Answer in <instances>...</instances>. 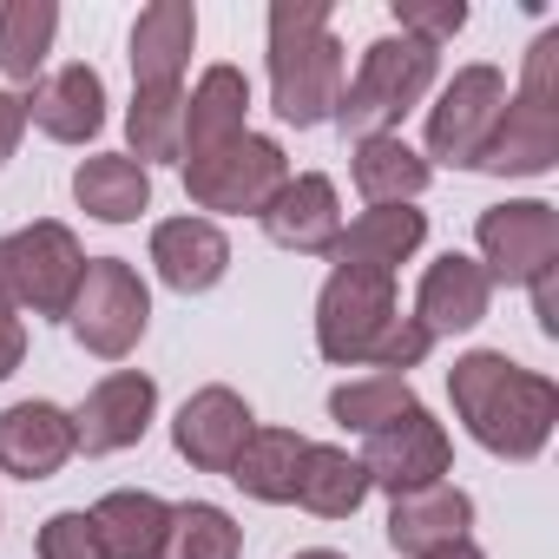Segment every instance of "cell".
Wrapping results in <instances>:
<instances>
[{"label": "cell", "mask_w": 559, "mask_h": 559, "mask_svg": "<svg viewBox=\"0 0 559 559\" xmlns=\"http://www.w3.org/2000/svg\"><path fill=\"white\" fill-rule=\"evenodd\" d=\"M448 395H454V415L461 428L500 454V461H533L546 441H552V421H559V389L539 376V369H520L507 349H474L448 369Z\"/></svg>", "instance_id": "6da1fadb"}, {"label": "cell", "mask_w": 559, "mask_h": 559, "mask_svg": "<svg viewBox=\"0 0 559 559\" xmlns=\"http://www.w3.org/2000/svg\"><path fill=\"white\" fill-rule=\"evenodd\" d=\"M343 99V40L330 34L323 0H276L270 8V106L284 126L310 132L336 119Z\"/></svg>", "instance_id": "7a4b0ae2"}, {"label": "cell", "mask_w": 559, "mask_h": 559, "mask_svg": "<svg viewBox=\"0 0 559 559\" xmlns=\"http://www.w3.org/2000/svg\"><path fill=\"white\" fill-rule=\"evenodd\" d=\"M552 158H559V34H539V40L526 47L520 93H507L500 126H493V139L480 145L474 171L533 178V171H552Z\"/></svg>", "instance_id": "3957f363"}, {"label": "cell", "mask_w": 559, "mask_h": 559, "mask_svg": "<svg viewBox=\"0 0 559 559\" xmlns=\"http://www.w3.org/2000/svg\"><path fill=\"white\" fill-rule=\"evenodd\" d=\"M435 67L441 53L408 40V34H382L362 47V67L356 80H343V99H336V126L362 145V139H389L435 86Z\"/></svg>", "instance_id": "277c9868"}, {"label": "cell", "mask_w": 559, "mask_h": 559, "mask_svg": "<svg viewBox=\"0 0 559 559\" xmlns=\"http://www.w3.org/2000/svg\"><path fill=\"white\" fill-rule=\"evenodd\" d=\"M86 276V250L67 224L40 217L14 237H0V304L8 310H34V317H67L73 290Z\"/></svg>", "instance_id": "5b68a950"}, {"label": "cell", "mask_w": 559, "mask_h": 559, "mask_svg": "<svg viewBox=\"0 0 559 559\" xmlns=\"http://www.w3.org/2000/svg\"><path fill=\"white\" fill-rule=\"evenodd\" d=\"M67 323H73V336H80L86 356H99V362L132 356L139 336H145V323H152L145 276L126 257H86V276H80V290H73Z\"/></svg>", "instance_id": "8992f818"}, {"label": "cell", "mask_w": 559, "mask_h": 559, "mask_svg": "<svg viewBox=\"0 0 559 559\" xmlns=\"http://www.w3.org/2000/svg\"><path fill=\"white\" fill-rule=\"evenodd\" d=\"M178 165H185L191 204H198V211H230V217H243V211L257 217L276 191H284V178H290L284 145L263 139V132H243V139H230V145H211V152L178 158Z\"/></svg>", "instance_id": "52a82bcc"}, {"label": "cell", "mask_w": 559, "mask_h": 559, "mask_svg": "<svg viewBox=\"0 0 559 559\" xmlns=\"http://www.w3.org/2000/svg\"><path fill=\"white\" fill-rule=\"evenodd\" d=\"M402 317L395 304V276H376V270H330V284L317 297V349L343 369H369L376 343L389 336V323Z\"/></svg>", "instance_id": "ba28073f"}, {"label": "cell", "mask_w": 559, "mask_h": 559, "mask_svg": "<svg viewBox=\"0 0 559 559\" xmlns=\"http://www.w3.org/2000/svg\"><path fill=\"white\" fill-rule=\"evenodd\" d=\"M474 237H480L474 263L487 270V284H533L559 263V211L546 198H513L480 211Z\"/></svg>", "instance_id": "9c48e42d"}, {"label": "cell", "mask_w": 559, "mask_h": 559, "mask_svg": "<svg viewBox=\"0 0 559 559\" xmlns=\"http://www.w3.org/2000/svg\"><path fill=\"white\" fill-rule=\"evenodd\" d=\"M500 106H507V73L500 67H461L441 86V99L428 106V158L474 165L500 126Z\"/></svg>", "instance_id": "30bf717a"}, {"label": "cell", "mask_w": 559, "mask_h": 559, "mask_svg": "<svg viewBox=\"0 0 559 559\" xmlns=\"http://www.w3.org/2000/svg\"><path fill=\"white\" fill-rule=\"evenodd\" d=\"M369 448L356 454L362 461V474H369V487H389V493H415V487H435L441 474H448V461H454V448H448V428L415 402L408 415H395L389 428H376V435H362Z\"/></svg>", "instance_id": "8fae6325"}, {"label": "cell", "mask_w": 559, "mask_h": 559, "mask_svg": "<svg viewBox=\"0 0 559 559\" xmlns=\"http://www.w3.org/2000/svg\"><path fill=\"white\" fill-rule=\"evenodd\" d=\"M152 415H158V382L139 369H119L73 408V448L80 454H119V448L145 441Z\"/></svg>", "instance_id": "7c38bea8"}, {"label": "cell", "mask_w": 559, "mask_h": 559, "mask_svg": "<svg viewBox=\"0 0 559 559\" xmlns=\"http://www.w3.org/2000/svg\"><path fill=\"white\" fill-rule=\"evenodd\" d=\"M250 435H257V415H250V402H243L237 389H224V382L198 389V395L178 408V421H171V441H178V454H185L198 474H230V461L243 454Z\"/></svg>", "instance_id": "4fadbf2b"}, {"label": "cell", "mask_w": 559, "mask_h": 559, "mask_svg": "<svg viewBox=\"0 0 559 559\" xmlns=\"http://www.w3.org/2000/svg\"><path fill=\"white\" fill-rule=\"evenodd\" d=\"M257 217H263L270 243H284V250H297V257H330V250H336V237H343L336 185H330L323 171H290V178H284V191H276Z\"/></svg>", "instance_id": "5bb4252c"}, {"label": "cell", "mask_w": 559, "mask_h": 559, "mask_svg": "<svg viewBox=\"0 0 559 559\" xmlns=\"http://www.w3.org/2000/svg\"><path fill=\"white\" fill-rule=\"evenodd\" d=\"M467 526H474V500L454 480H435V487H415V493L389 500V546L402 559H435V552L461 546Z\"/></svg>", "instance_id": "9a60e30c"}, {"label": "cell", "mask_w": 559, "mask_h": 559, "mask_svg": "<svg viewBox=\"0 0 559 559\" xmlns=\"http://www.w3.org/2000/svg\"><path fill=\"white\" fill-rule=\"evenodd\" d=\"M487 304H493L487 270H480L474 257L448 250V257H435V263L421 270V290H415V323L428 330V343H441V336H467V330L487 317Z\"/></svg>", "instance_id": "2e32d148"}, {"label": "cell", "mask_w": 559, "mask_h": 559, "mask_svg": "<svg viewBox=\"0 0 559 559\" xmlns=\"http://www.w3.org/2000/svg\"><path fill=\"white\" fill-rule=\"evenodd\" d=\"M73 415L53 402H14L0 415V474L14 480H53L73 461Z\"/></svg>", "instance_id": "e0dca14e"}, {"label": "cell", "mask_w": 559, "mask_h": 559, "mask_svg": "<svg viewBox=\"0 0 559 559\" xmlns=\"http://www.w3.org/2000/svg\"><path fill=\"white\" fill-rule=\"evenodd\" d=\"M27 126H40L60 145H86L106 126V80L93 67H60L27 93Z\"/></svg>", "instance_id": "ac0fdd59"}, {"label": "cell", "mask_w": 559, "mask_h": 559, "mask_svg": "<svg viewBox=\"0 0 559 559\" xmlns=\"http://www.w3.org/2000/svg\"><path fill=\"white\" fill-rule=\"evenodd\" d=\"M152 263H158V276L178 297H198L230 270V237L211 217H165L152 230Z\"/></svg>", "instance_id": "d6986e66"}, {"label": "cell", "mask_w": 559, "mask_h": 559, "mask_svg": "<svg viewBox=\"0 0 559 559\" xmlns=\"http://www.w3.org/2000/svg\"><path fill=\"white\" fill-rule=\"evenodd\" d=\"M421 237H428V217L415 211V204H369L343 237H336V263L343 270H376V276H395L415 250H421Z\"/></svg>", "instance_id": "ffe728a7"}, {"label": "cell", "mask_w": 559, "mask_h": 559, "mask_svg": "<svg viewBox=\"0 0 559 559\" xmlns=\"http://www.w3.org/2000/svg\"><path fill=\"white\" fill-rule=\"evenodd\" d=\"M198 47V8L191 0H152L132 27V80L139 86H178Z\"/></svg>", "instance_id": "44dd1931"}, {"label": "cell", "mask_w": 559, "mask_h": 559, "mask_svg": "<svg viewBox=\"0 0 559 559\" xmlns=\"http://www.w3.org/2000/svg\"><path fill=\"white\" fill-rule=\"evenodd\" d=\"M86 520H93L106 559H158V552H165V533H171V507H165L158 493H145V487L106 493Z\"/></svg>", "instance_id": "7402d4cb"}, {"label": "cell", "mask_w": 559, "mask_h": 559, "mask_svg": "<svg viewBox=\"0 0 559 559\" xmlns=\"http://www.w3.org/2000/svg\"><path fill=\"white\" fill-rule=\"evenodd\" d=\"M250 80L237 73V67H211L198 86H191V99H185V152L178 158H198V152H211V145H230V139H243L250 126Z\"/></svg>", "instance_id": "603a6c76"}, {"label": "cell", "mask_w": 559, "mask_h": 559, "mask_svg": "<svg viewBox=\"0 0 559 559\" xmlns=\"http://www.w3.org/2000/svg\"><path fill=\"white\" fill-rule=\"evenodd\" d=\"M73 198L99 224H132L139 211H152V171L139 158H126V152H99V158H80Z\"/></svg>", "instance_id": "cb8c5ba5"}, {"label": "cell", "mask_w": 559, "mask_h": 559, "mask_svg": "<svg viewBox=\"0 0 559 559\" xmlns=\"http://www.w3.org/2000/svg\"><path fill=\"white\" fill-rule=\"evenodd\" d=\"M304 435L297 428H257L243 441V454L230 461V480L250 493V500H270V507H284L297 500V467H304Z\"/></svg>", "instance_id": "d4e9b609"}, {"label": "cell", "mask_w": 559, "mask_h": 559, "mask_svg": "<svg viewBox=\"0 0 559 559\" xmlns=\"http://www.w3.org/2000/svg\"><path fill=\"white\" fill-rule=\"evenodd\" d=\"M349 178L369 204H415L428 191V158L415 145H402V132L389 139H362L349 158Z\"/></svg>", "instance_id": "484cf974"}, {"label": "cell", "mask_w": 559, "mask_h": 559, "mask_svg": "<svg viewBox=\"0 0 559 559\" xmlns=\"http://www.w3.org/2000/svg\"><path fill=\"white\" fill-rule=\"evenodd\" d=\"M369 500V474L349 448H304V467H297V507H310L317 520H349L356 507Z\"/></svg>", "instance_id": "4316f807"}, {"label": "cell", "mask_w": 559, "mask_h": 559, "mask_svg": "<svg viewBox=\"0 0 559 559\" xmlns=\"http://www.w3.org/2000/svg\"><path fill=\"white\" fill-rule=\"evenodd\" d=\"M126 132H132V152L145 171L152 165H171L185 152V86H139L132 93V112H126Z\"/></svg>", "instance_id": "83f0119b"}, {"label": "cell", "mask_w": 559, "mask_h": 559, "mask_svg": "<svg viewBox=\"0 0 559 559\" xmlns=\"http://www.w3.org/2000/svg\"><path fill=\"white\" fill-rule=\"evenodd\" d=\"M53 34H60L53 0H8V8H0V73L34 86V73L53 53Z\"/></svg>", "instance_id": "f1b7e54d"}, {"label": "cell", "mask_w": 559, "mask_h": 559, "mask_svg": "<svg viewBox=\"0 0 559 559\" xmlns=\"http://www.w3.org/2000/svg\"><path fill=\"white\" fill-rule=\"evenodd\" d=\"M237 552H243V526L224 507H211V500L171 507V533H165L158 559H237Z\"/></svg>", "instance_id": "f546056e"}, {"label": "cell", "mask_w": 559, "mask_h": 559, "mask_svg": "<svg viewBox=\"0 0 559 559\" xmlns=\"http://www.w3.org/2000/svg\"><path fill=\"white\" fill-rule=\"evenodd\" d=\"M415 408V389H408V376H356V382H343L336 395H330V415L349 428V435H376V428H389L395 415H408Z\"/></svg>", "instance_id": "4dcf8cb0"}, {"label": "cell", "mask_w": 559, "mask_h": 559, "mask_svg": "<svg viewBox=\"0 0 559 559\" xmlns=\"http://www.w3.org/2000/svg\"><path fill=\"white\" fill-rule=\"evenodd\" d=\"M395 21H402L408 40L441 53V40H454L467 27V8H461V0H395Z\"/></svg>", "instance_id": "1f68e13d"}, {"label": "cell", "mask_w": 559, "mask_h": 559, "mask_svg": "<svg viewBox=\"0 0 559 559\" xmlns=\"http://www.w3.org/2000/svg\"><path fill=\"white\" fill-rule=\"evenodd\" d=\"M435 343H428V330L415 323V317H395L389 323V336L376 343V356H369V369L376 376H408V369H421V356H428Z\"/></svg>", "instance_id": "d6a6232c"}, {"label": "cell", "mask_w": 559, "mask_h": 559, "mask_svg": "<svg viewBox=\"0 0 559 559\" xmlns=\"http://www.w3.org/2000/svg\"><path fill=\"white\" fill-rule=\"evenodd\" d=\"M40 559H106V552H99L93 520H86L80 507H67V513H53V520L40 526Z\"/></svg>", "instance_id": "836d02e7"}, {"label": "cell", "mask_w": 559, "mask_h": 559, "mask_svg": "<svg viewBox=\"0 0 559 559\" xmlns=\"http://www.w3.org/2000/svg\"><path fill=\"white\" fill-rule=\"evenodd\" d=\"M21 356H27V323H21V310L0 304V382L21 369Z\"/></svg>", "instance_id": "e575fe53"}, {"label": "cell", "mask_w": 559, "mask_h": 559, "mask_svg": "<svg viewBox=\"0 0 559 559\" xmlns=\"http://www.w3.org/2000/svg\"><path fill=\"white\" fill-rule=\"evenodd\" d=\"M533 317H539V336H559V263L546 276H533Z\"/></svg>", "instance_id": "d590c367"}, {"label": "cell", "mask_w": 559, "mask_h": 559, "mask_svg": "<svg viewBox=\"0 0 559 559\" xmlns=\"http://www.w3.org/2000/svg\"><path fill=\"white\" fill-rule=\"evenodd\" d=\"M21 132H27V99H21V93H0V165L14 158Z\"/></svg>", "instance_id": "8d00e7d4"}, {"label": "cell", "mask_w": 559, "mask_h": 559, "mask_svg": "<svg viewBox=\"0 0 559 559\" xmlns=\"http://www.w3.org/2000/svg\"><path fill=\"white\" fill-rule=\"evenodd\" d=\"M297 559H343V552H330V546H310V552H297Z\"/></svg>", "instance_id": "74e56055"}]
</instances>
